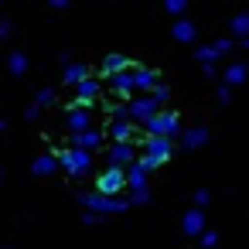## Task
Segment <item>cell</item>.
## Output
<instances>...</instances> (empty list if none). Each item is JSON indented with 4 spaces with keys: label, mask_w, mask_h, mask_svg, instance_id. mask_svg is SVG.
Here are the masks:
<instances>
[{
    "label": "cell",
    "mask_w": 249,
    "mask_h": 249,
    "mask_svg": "<svg viewBox=\"0 0 249 249\" xmlns=\"http://www.w3.org/2000/svg\"><path fill=\"white\" fill-rule=\"evenodd\" d=\"M130 69H137V65H130V58L126 55H120V52H109L106 58H103V65H99V72L103 75H120V72H130Z\"/></svg>",
    "instance_id": "cell-10"
},
{
    "label": "cell",
    "mask_w": 249,
    "mask_h": 249,
    "mask_svg": "<svg viewBox=\"0 0 249 249\" xmlns=\"http://www.w3.org/2000/svg\"><path fill=\"white\" fill-rule=\"evenodd\" d=\"M171 35H174V41H181V45H191V41L198 38V31H195V24H191L188 18L174 21V24H171Z\"/></svg>",
    "instance_id": "cell-16"
},
{
    "label": "cell",
    "mask_w": 249,
    "mask_h": 249,
    "mask_svg": "<svg viewBox=\"0 0 249 249\" xmlns=\"http://www.w3.org/2000/svg\"><path fill=\"white\" fill-rule=\"evenodd\" d=\"M133 79H137V89H140L143 96H150V92L160 86V82H157V72H154L150 65H137V69H133Z\"/></svg>",
    "instance_id": "cell-13"
},
{
    "label": "cell",
    "mask_w": 249,
    "mask_h": 249,
    "mask_svg": "<svg viewBox=\"0 0 249 249\" xmlns=\"http://www.w3.org/2000/svg\"><path fill=\"white\" fill-rule=\"evenodd\" d=\"M99 218H103V215H96V212H82V222H86V225H96Z\"/></svg>",
    "instance_id": "cell-32"
},
{
    "label": "cell",
    "mask_w": 249,
    "mask_h": 249,
    "mask_svg": "<svg viewBox=\"0 0 249 249\" xmlns=\"http://www.w3.org/2000/svg\"><path fill=\"white\" fill-rule=\"evenodd\" d=\"M99 92H103V82H99L96 75H89L82 86H75V99L69 103V109H89V106L99 99Z\"/></svg>",
    "instance_id": "cell-5"
},
{
    "label": "cell",
    "mask_w": 249,
    "mask_h": 249,
    "mask_svg": "<svg viewBox=\"0 0 249 249\" xmlns=\"http://www.w3.org/2000/svg\"><path fill=\"white\" fill-rule=\"evenodd\" d=\"M198 242H201V249H215V246H218V232H215V229H208Z\"/></svg>",
    "instance_id": "cell-27"
},
{
    "label": "cell",
    "mask_w": 249,
    "mask_h": 249,
    "mask_svg": "<svg viewBox=\"0 0 249 249\" xmlns=\"http://www.w3.org/2000/svg\"><path fill=\"white\" fill-rule=\"evenodd\" d=\"M109 89H113V96H120V99H133V89H137L133 69H130V72H120V75H113V79H109Z\"/></svg>",
    "instance_id": "cell-11"
},
{
    "label": "cell",
    "mask_w": 249,
    "mask_h": 249,
    "mask_svg": "<svg viewBox=\"0 0 249 249\" xmlns=\"http://www.w3.org/2000/svg\"><path fill=\"white\" fill-rule=\"evenodd\" d=\"M171 150H174V143H171L167 137H147V140H143V154L154 157V160H160V164L171 160Z\"/></svg>",
    "instance_id": "cell-8"
},
{
    "label": "cell",
    "mask_w": 249,
    "mask_h": 249,
    "mask_svg": "<svg viewBox=\"0 0 249 249\" xmlns=\"http://www.w3.org/2000/svg\"><path fill=\"white\" fill-rule=\"evenodd\" d=\"M58 164H62L72 178H82V174H89V167H92V154L82 150V147H69V150L58 154Z\"/></svg>",
    "instance_id": "cell-3"
},
{
    "label": "cell",
    "mask_w": 249,
    "mask_h": 249,
    "mask_svg": "<svg viewBox=\"0 0 249 249\" xmlns=\"http://www.w3.org/2000/svg\"><path fill=\"white\" fill-rule=\"evenodd\" d=\"M79 201L89 208V212H96V215H120V212H126L133 201L130 198H106V195H96V191H82L79 195Z\"/></svg>",
    "instance_id": "cell-1"
},
{
    "label": "cell",
    "mask_w": 249,
    "mask_h": 249,
    "mask_svg": "<svg viewBox=\"0 0 249 249\" xmlns=\"http://www.w3.org/2000/svg\"><path fill=\"white\" fill-rule=\"evenodd\" d=\"M106 157H109V167H116V171H126V167H133L140 160L137 150H133V143H113L106 150Z\"/></svg>",
    "instance_id": "cell-7"
},
{
    "label": "cell",
    "mask_w": 249,
    "mask_h": 249,
    "mask_svg": "<svg viewBox=\"0 0 249 249\" xmlns=\"http://www.w3.org/2000/svg\"><path fill=\"white\" fill-rule=\"evenodd\" d=\"M4 178H7V174H4V167H0V184H4Z\"/></svg>",
    "instance_id": "cell-36"
},
{
    "label": "cell",
    "mask_w": 249,
    "mask_h": 249,
    "mask_svg": "<svg viewBox=\"0 0 249 249\" xmlns=\"http://www.w3.org/2000/svg\"><path fill=\"white\" fill-rule=\"evenodd\" d=\"M0 249H7V246H0Z\"/></svg>",
    "instance_id": "cell-38"
},
{
    "label": "cell",
    "mask_w": 249,
    "mask_h": 249,
    "mask_svg": "<svg viewBox=\"0 0 249 249\" xmlns=\"http://www.w3.org/2000/svg\"><path fill=\"white\" fill-rule=\"evenodd\" d=\"M38 113H41L38 106H28V109H24V120H38Z\"/></svg>",
    "instance_id": "cell-33"
},
{
    "label": "cell",
    "mask_w": 249,
    "mask_h": 249,
    "mask_svg": "<svg viewBox=\"0 0 249 249\" xmlns=\"http://www.w3.org/2000/svg\"><path fill=\"white\" fill-rule=\"evenodd\" d=\"M106 133L113 143H133V123H106Z\"/></svg>",
    "instance_id": "cell-19"
},
{
    "label": "cell",
    "mask_w": 249,
    "mask_h": 249,
    "mask_svg": "<svg viewBox=\"0 0 249 249\" xmlns=\"http://www.w3.org/2000/svg\"><path fill=\"white\" fill-rule=\"evenodd\" d=\"M62 164H58V154H41V157H35V164H31V174L35 178H48V174H55Z\"/></svg>",
    "instance_id": "cell-15"
},
{
    "label": "cell",
    "mask_w": 249,
    "mask_h": 249,
    "mask_svg": "<svg viewBox=\"0 0 249 249\" xmlns=\"http://www.w3.org/2000/svg\"><path fill=\"white\" fill-rule=\"evenodd\" d=\"M164 11H167V14H174V18L181 21V18L188 14V4H184V0H167V4H164Z\"/></svg>",
    "instance_id": "cell-25"
},
{
    "label": "cell",
    "mask_w": 249,
    "mask_h": 249,
    "mask_svg": "<svg viewBox=\"0 0 249 249\" xmlns=\"http://www.w3.org/2000/svg\"><path fill=\"white\" fill-rule=\"evenodd\" d=\"M181 229H184V235H205L208 229H205V212L201 208H188L184 215H181Z\"/></svg>",
    "instance_id": "cell-9"
},
{
    "label": "cell",
    "mask_w": 249,
    "mask_h": 249,
    "mask_svg": "<svg viewBox=\"0 0 249 249\" xmlns=\"http://www.w3.org/2000/svg\"><path fill=\"white\" fill-rule=\"evenodd\" d=\"M130 201H133V205H150V188H147V191H133Z\"/></svg>",
    "instance_id": "cell-29"
},
{
    "label": "cell",
    "mask_w": 249,
    "mask_h": 249,
    "mask_svg": "<svg viewBox=\"0 0 249 249\" xmlns=\"http://www.w3.org/2000/svg\"><path fill=\"white\" fill-rule=\"evenodd\" d=\"M7 69H11V75H24L28 72V55L24 52H11L7 55Z\"/></svg>",
    "instance_id": "cell-23"
},
{
    "label": "cell",
    "mask_w": 249,
    "mask_h": 249,
    "mask_svg": "<svg viewBox=\"0 0 249 249\" xmlns=\"http://www.w3.org/2000/svg\"><path fill=\"white\" fill-rule=\"evenodd\" d=\"M86 79H89V69H86L82 62H72V65L62 69V82H65V86H82Z\"/></svg>",
    "instance_id": "cell-17"
},
{
    "label": "cell",
    "mask_w": 249,
    "mask_h": 249,
    "mask_svg": "<svg viewBox=\"0 0 249 249\" xmlns=\"http://www.w3.org/2000/svg\"><path fill=\"white\" fill-rule=\"evenodd\" d=\"M150 96H154V103H157V106H160V103H167V99H171V92H167V86H157V89H154V92H150Z\"/></svg>",
    "instance_id": "cell-28"
},
{
    "label": "cell",
    "mask_w": 249,
    "mask_h": 249,
    "mask_svg": "<svg viewBox=\"0 0 249 249\" xmlns=\"http://www.w3.org/2000/svg\"><path fill=\"white\" fill-rule=\"evenodd\" d=\"M52 103H55V89H48V86H45V89H38L35 106H38V109H45V106H52Z\"/></svg>",
    "instance_id": "cell-24"
},
{
    "label": "cell",
    "mask_w": 249,
    "mask_h": 249,
    "mask_svg": "<svg viewBox=\"0 0 249 249\" xmlns=\"http://www.w3.org/2000/svg\"><path fill=\"white\" fill-rule=\"evenodd\" d=\"M246 79H249V69H246L242 62H232V65L225 69V86H229V89H232V86H242Z\"/></svg>",
    "instance_id": "cell-21"
},
{
    "label": "cell",
    "mask_w": 249,
    "mask_h": 249,
    "mask_svg": "<svg viewBox=\"0 0 249 249\" xmlns=\"http://www.w3.org/2000/svg\"><path fill=\"white\" fill-rule=\"evenodd\" d=\"M242 48H249V38H246V41H242Z\"/></svg>",
    "instance_id": "cell-37"
},
{
    "label": "cell",
    "mask_w": 249,
    "mask_h": 249,
    "mask_svg": "<svg viewBox=\"0 0 249 249\" xmlns=\"http://www.w3.org/2000/svg\"><path fill=\"white\" fill-rule=\"evenodd\" d=\"M123 188H130V184H126V171L106 167V171L96 178V195H106V198H123Z\"/></svg>",
    "instance_id": "cell-4"
},
{
    "label": "cell",
    "mask_w": 249,
    "mask_h": 249,
    "mask_svg": "<svg viewBox=\"0 0 249 249\" xmlns=\"http://www.w3.org/2000/svg\"><path fill=\"white\" fill-rule=\"evenodd\" d=\"M208 137H212V133H208V126H191V130H184V133H181V147H184V150H198V147H205V143H208Z\"/></svg>",
    "instance_id": "cell-14"
},
{
    "label": "cell",
    "mask_w": 249,
    "mask_h": 249,
    "mask_svg": "<svg viewBox=\"0 0 249 249\" xmlns=\"http://www.w3.org/2000/svg\"><path fill=\"white\" fill-rule=\"evenodd\" d=\"M229 31H232V38L246 41V38H249V14H246V11H242V14H235V18L229 21Z\"/></svg>",
    "instance_id": "cell-22"
},
{
    "label": "cell",
    "mask_w": 249,
    "mask_h": 249,
    "mask_svg": "<svg viewBox=\"0 0 249 249\" xmlns=\"http://www.w3.org/2000/svg\"><path fill=\"white\" fill-rule=\"evenodd\" d=\"M65 126H69L72 137L92 130V116H89V109H69V113H65Z\"/></svg>",
    "instance_id": "cell-12"
},
{
    "label": "cell",
    "mask_w": 249,
    "mask_h": 249,
    "mask_svg": "<svg viewBox=\"0 0 249 249\" xmlns=\"http://www.w3.org/2000/svg\"><path fill=\"white\" fill-rule=\"evenodd\" d=\"M232 99V89L229 86H218V103H229Z\"/></svg>",
    "instance_id": "cell-31"
},
{
    "label": "cell",
    "mask_w": 249,
    "mask_h": 249,
    "mask_svg": "<svg viewBox=\"0 0 249 249\" xmlns=\"http://www.w3.org/2000/svg\"><path fill=\"white\" fill-rule=\"evenodd\" d=\"M140 167L150 174V171H157V167H160V160H154V157H147V154H143V157H140Z\"/></svg>",
    "instance_id": "cell-30"
},
{
    "label": "cell",
    "mask_w": 249,
    "mask_h": 249,
    "mask_svg": "<svg viewBox=\"0 0 249 249\" xmlns=\"http://www.w3.org/2000/svg\"><path fill=\"white\" fill-rule=\"evenodd\" d=\"M126 184H130V191H147V171L140 167V160L133 167H126Z\"/></svg>",
    "instance_id": "cell-20"
},
{
    "label": "cell",
    "mask_w": 249,
    "mask_h": 249,
    "mask_svg": "<svg viewBox=\"0 0 249 249\" xmlns=\"http://www.w3.org/2000/svg\"><path fill=\"white\" fill-rule=\"evenodd\" d=\"M208 201H212V191H208V188H198V191H195V208H201V212H205V208H208Z\"/></svg>",
    "instance_id": "cell-26"
},
{
    "label": "cell",
    "mask_w": 249,
    "mask_h": 249,
    "mask_svg": "<svg viewBox=\"0 0 249 249\" xmlns=\"http://www.w3.org/2000/svg\"><path fill=\"white\" fill-rule=\"evenodd\" d=\"M103 130H86V133H79V137H72V147H82V150H96V147H103Z\"/></svg>",
    "instance_id": "cell-18"
},
{
    "label": "cell",
    "mask_w": 249,
    "mask_h": 249,
    "mask_svg": "<svg viewBox=\"0 0 249 249\" xmlns=\"http://www.w3.org/2000/svg\"><path fill=\"white\" fill-rule=\"evenodd\" d=\"M157 113H160V106L154 103V96H133V99H130V116H133V123H143V126H147Z\"/></svg>",
    "instance_id": "cell-6"
},
{
    "label": "cell",
    "mask_w": 249,
    "mask_h": 249,
    "mask_svg": "<svg viewBox=\"0 0 249 249\" xmlns=\"http://www.w3.org/2000/svg\"><path fill=\"white\" fill-rule=\"evenodd\" d=\"M178 133H184V130H181V116H178V113L160 109V113L147 123V137H167V140H174Z\"/></svg>",
    "instance_id": "cell-2"
},
{
    "label": "cell",
    "mask_w": 249,
    "mask_h": 249,
    "mask_svg": "<svg viewBox=\"0 0 249 249\" xmlns=\"http://www.w3.org/2000/svg\"><path fill=\"white\" fill-rule=\"evenodd\" d=\"M11 35V21H0V38H7Z\"/></svg>",
    "instance_id": "cell-34"
},
{
    "label": "cell",
    "mask_w": 249,
    "mask_h": 249,
    "mask_svg": "<svg viewBox=\"0 0 249 249\" xmlns=\"http://www.w3.org/2000/svg\"><path fill=\"white\" fill-rule=\"evenodd\" d=\"M4 130H7V120H0V133H4Z\"/></svg>",
    "instance_id": "cell-35"
}]
</instances>
